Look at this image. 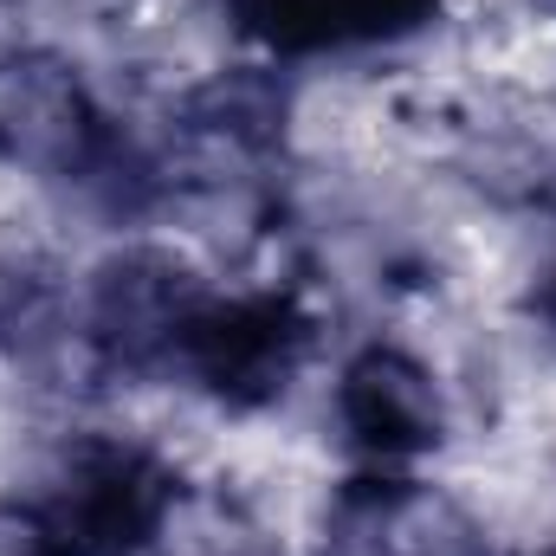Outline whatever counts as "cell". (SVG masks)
Masks as SVG:
<instances>
[{"label":"cell","mask_w":556,"mask_h":556,"mask_svg":"<svg viewBox=\"0 0 556 556\" xmlns=\"http://www.w3.org/2000/svg\"><path fill=\"white\" fill-rule=\"evenodd\" d=\"M0 556H85L46 492L0 498Z\"/></svg>","instance_id":"obj_9"},{"label":"cell","mask_w":556,"mask_h":556,"mask_svg":"<svg viewBox=\"0 0 556 556\" xmlns=\"http://www.w3.org/2000/svg\"><path fill=\"white\" fill-rule=\"evenodd\" d=\"M201 298L207 285L194 278L188 260L162 247H124L91 273L85 337L111 369H168Z\"/></svg>","instance_id":"obj_4"},{"label":"cell","mask_w":556,"mask_h":556,"mask_svg":"<svg viewBox=\"0 0 556 556\" xmlns=\"http://www.w3.org/2000/svg\"><path fill=\"white\" fill-rule=\"evenodd\" d=\"M337 427L343 446L369 472H408L415 459L446 446V389L440 376L402 343H363L337 369Z\"/></svg>","instance_id":"obj_3"},{"label":"cell","mask_w":556,"mask_h":556,"mask_svg":"<svg viewBox=\"0 0 556 556\" xmlns=\"http://www.w3.org/2000/svg\"><path fill=\"white\" fill-rule=\"evenodd\" d=\"M0 155L39 175L98 181L117 162V137L65 65H13L0 78Z\"/></svg>","instance_id":"obj_5"},{"label":"cell","mask_w":556,"mask_h":556,"mask_svg":"<svg viewBox=\"0 0 556 556\" xmlns=\"http://www.w3.org/2000/svg\"><path fill=\"white\" fill-rule=\"evenodd\" d=\"M227 7L247 39H260L266 52H285V59L389 46L446 13V0H227Z\"/></svg>","instance_id":"obj_7"},{"label":"cell","mask_w":556,"mask_h":556,"mask_svg":"<svg viewBox=\"0 0 556 556\" xmlns=\"http://www.w3.org/2000/svg\"><path fill=\"white\" fill-rule=\"evenodd\" d=\"M311 343H317V317L298 304V291H233V298L207 291L168 369L207 402L233 415H260L291 395L298 369L311 363Z\"/></svg>","instance_id":"obj_1"},{"label":"cell","mask_w":556,"mask_h":556,"mask_svg":"<svg viewBox=\"0 0 556 556\" xmlns=\"http://www.w3.org/2000/svg\"><path fill=\"white\" fill-rule=\"evenodd\" d=\"M149 556H285V538L227 485H175Z\"/></svg>","instance_id":"obj_8"},{"label":"cell","mask_w":556,"mask_h":556,"mask_svg":"<svg viewBox=\"0 0 556 556\" xmlns=\"http://www.w3.org/2000/svg\"><path fill=\"white\" fill-rule=\"evenodd\" d=\"M538 311H544V317L556 324V266L544 273V285H538Z\"/></svg>","instance_id":"obj_10"},{"label":"cell","mask_w":556,"mask_h":556,"mask_svg":"<svg viewBox=\"0 0 556 556\" xmlns=\"http://www.w3.org/2000/svg\"><path fill=\"white\" fill-rule=\"evenodd\" d=\"M330 525L350 556H492L479 518L459 498H446L440 485L408 479V472L350 479Z\"/></svg>","instance_id":"obj_6"},{"label":"cell","mask_w":556,"mask_h":556,"mask_svg":"<svg viewBox=\"0 0 556 556\" xmlns=\"http://www.w3.org/2000/svg\"><path fill=\"white\" fill-rule=\"evenodd\" d=\"M175 485L181 479L149 446L91 433V440H72V453L46 479V498L85 556H149Z\"/></svg>","instance_id":"obj_2"}]
</instances>
